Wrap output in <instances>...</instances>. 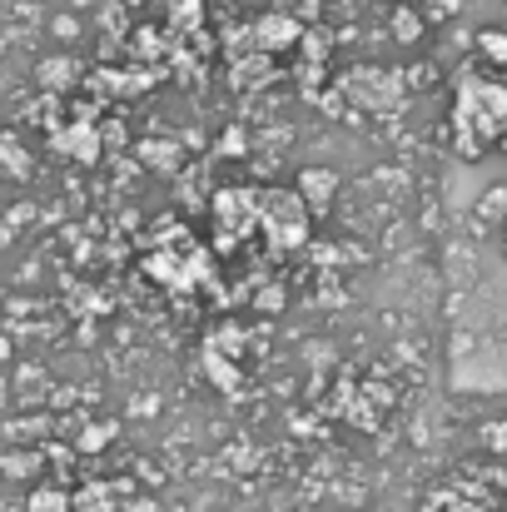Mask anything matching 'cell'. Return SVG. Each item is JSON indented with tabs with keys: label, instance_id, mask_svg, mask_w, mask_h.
I'll use <instances>...</instances> for the list:
<instances>
[{
	"label": "cell",
	"instance_id": "cell-1",
	"mask_svg": "<svg viewBox=\"0 0 507 512\" xmlns=\"http://www.w3.org/2000/svg\"><path fill=\"white\" fill-rule=\"evenodd\" d=\"M30 512H75V503L65 493H35L30 498Z\"/></svg>",
	"mask_w": 507,
	"mask_h": 512
}]
</instances>
